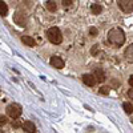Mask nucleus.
Masks as SVG:
<instances>
[{
	"label": "nucleus",
	"mask_w": 133,
	"mask_h": 133,
	"mask_svg": "<svg viewBox=\"0 0 133 133\" xmlns=\"http://www.w3.org/2000/svg\"><path fill=\"white\" fill-rule=\"evenodd\" d=\"M108 40H109V43H112L113 45L120 47L125 43V33L120 28H112L108 32Z\"/></svg>",
	"instance_id": "f257e3e1"
},
{
	"label": "nucleus",
	"mask_w": 133,
	"mask_h": 133,
	"mask_svg": "<svg viewBox=\"0 0 133 133\" xmlns=\"http://www.w3.org/2000/svg\"><path fill=\"white\" fill-rule=\"evenodd\" d=\"M47 37L52 44H60L63 41V35H61L60 29L56 27H52L47 31Z\"/></svg>",
	"instance_id": "f03ea898"
},
{
	"label": "nucleus",
	"mask_w": 133,
	"mask_h": 133,
	"mask_svg": "<svg viewBox=\"0 0 133 133\" xmlns=\"http://www.w3.org/2000/svg\"><path fill=\"white\" fill-rule=\"evenodd\" d=\"M7 115L11 117V118H14L16 120L17 117H20L21 115V107L19 104H11L7 107Z\"/></svg>",
	"instance_id": "7ed1b4c3"
},
{
	"label": "nucleus",
	"mask_w": 133,
	"mask_h": 133,
	"mask_svg": "<svg viewBox=\"0 0 133 133\" xmlns=\"http://www.w3.org/2000/svg\"><path fill=\"white\" fill-rule=\"evenodd\" d=\"M118 7L125 14H132L133 11V0H118Z\"/></svg>",
	"instance_id": "20e7f679"
},
{
	"label": "nucleus",
	"mask_w": 133,
	"mask_h": 133,
	"mask_svg": "<svg viewBox=\"0 0 133 133\" xmlns=\"http://www.w3.org/2000/svg\"><path fill=\"white\" fill-rule=\"evenodd\" d=\"M14 21H15L17 25H20V27H25L27 25V17H25L24 14H21V12H16L15 14Z\"/></svg>",
	"instance_id": "39448f33"
},
{
	"label": "nucleus",
	"mask_w": 133,
	"mask_h": 133,
	"mask_svg": "<svg viewBox=\"0 0 133 133\" xmlns=\"http://www.w3.org/2000/svg\"><path fill=\"white\" fill-rule=\"evenodd\" d=\"M83 81H84V84H85V85H88V87H93V85L96 84V79H95V76H93V75H91V73H85V75L83 76Z\"/></svg>",
	"instance_id": "423d86ee"
},
{
	"label": "nucleus",
	"mask_w": 133,
	"mask_h": 133,
	"mask_svg": "<svg viewBox=\"0 0 133 133\" xmlns=\"http://www.w3.org/2000/svg\"><path fill=\"white\" fill-rule=\"evenodd\" d=\"M51 65L55 66V68H57V69H61V68H64V61L57 56H52L51 57Z\"/></svg>",
	"instance_id": "0eeeda50"
},
{
	"label": "nucleus",
	"mask_w": 133,
	"mask_h": 133,
	"mask_svg": "<svg viewBox=\"0 0 133 133\" xmlns=\"http://www.w3.org/2000/svg\"><path fill=\"white\" fill-rule=\"evenodd\" d=\"M21 127H23V129L27 133H33V132H35V124H33L32 121H24Z\"/></svg>",
	"instance_id": "6e6552de"
},
{
	"label": "nucleus",
	"mask_w": 133,
	"mask_h": 133,
	"mask_svg": "<svg viewBox=\"0 0 133 133\" xmlns=\"http://www.w3.org/2000/svg\"><path fill=\"white\" fill-rule=\"evenodd\" d=\"M95 79H96V81L98 80L100 83H103L104 80H105V73H104V71L101 69V68H97L96 71H95Z\"/></svg>",
	"instance_id": "1a4fd4ad"
},
{
	"label": "nucleus",
	"mask_w": 133,
	"mask_h": 133,
	"mask_svg": "<svg viewBox=\"0 0 133 133\" xmlns=\"http://www.w3.org/2000/svg\"><path fill=\"white\" fill-rule=\"evenodd\" d=\"M21 41L24 43V45H28V47H35L36 45L35 39L31 37V36H23V37H21Z\"/></svg>",
	"instance_id": "9d476101"
},
{
	"label": "nucleus",
	"mask_w": 133,
	"mask_h": 133,
	"mask_svg": "<svg viewBox=\"0 0 133 133\" xmlns=\"http://www.w3.org/2000/svg\"><path fill=\"white\" fill-rule=\"evenodd\" d=\"M45 7H47V9L49 11V12H55V11L57 9V5L53 0H48V2L45 3Z\"/></svg>",
	"instance_id": "9b49d317"
},
{
	"label": "nucleus",
	"mask_w": 133,
	"mask_h": 133,
	"mask_svg": "<svg viewBox=\"0 0 133 133\" xmlns=\"http://www.w3.org/2000/svg\"><path fill=\"white\" fill-rule=\"evenodd\" d=\"M7 12H8V7H7V4H5L4 2H2V0H0V15H2V16H5Z\"/></svg>",
	"instance_id": "f8f14e48"
},
{
	"label": "nucleus",
	"mask_w": 133,
	"mask_h": 133,
	"mask_svg": "<svg viewBox=\"0 0 133 133\" xmlns=\"http://www.w3.org/2000/svg\"><path fill=\"white\" fill-rule=\"evenodd\" d=\"M91 11H92V14L98 15V14L103 11V8H101V5H98V4H93V5L91 7Z\"/></svg>",
	"instance_id": "ddd939ff"
},
{
	"label": "nucleus",
	"mask_w": 133,
	"mask_h": 133,
	"mask_svg": "<svg viewBox=\"0 0 133 133\" xmlns=\"http://www.w3.org/2000/svg\"><path fill=\"white\" fill-rule=\"evenodd\" d=\"M124 109H125V112L127 113H132L133 112V105H132V103H124Z\"/></svg>",
	"instance_id": "4468645a"
},
{
	"label": "nucleus",
	"mask_w": 133,
	"mask_h": 133,
	"mask_svg": "<svg viewBox=\"0 0 133 133\" xmlns=\"http://www.w3.org/2000/svg\"><path fill=\"white\" fill-rule=\"evenodd\" d=\"M98 92L101 93V95H109V87H103V88H100Z\"/></svg>",
	"instance_id": "2eb2a0df"
},
{
	"label": "nucleus",
	"mask_w": 133,
	"mask_h": 133,
	"mask_svg": "<svg viewBox=\"0 0 133 133\" xmlns=\"http://www.w3.org/2000/svg\"><path fill=\"white\" fill-rule=\"evenodd\" d=\"M97 33H98V31H97L95 27H91V28H89V35H91V36H96Z\"/></svg>",
	"instance_id": "dca6fc26"
},
{
	"label": "nucleus",
	"mask_w": 133,
	"mask_h": 133,
	"mask_svg": "<svg viewBox=\"0 0 133 133\" xmlns=\"http://www.w3.org/2000/svg\"><path fill=\"white\" fill-rule=\"evenodd\" d=\"M7 124V117L3 116V115H0V127L2 125H5Z\"/></svg>",
	"instance_id": "f3484780"
},
{
	"label": "nucleus",
	"mask_w": 133,
	"mask_h": 133,
	"mask_svg": "<svg viewBox=\"0 0 133 133\" xmlns=\"http://www.w3.org/2000/svg\"><path fill=\"white\" fill-rule=\"evenodd\" d=\"M73 3V0H63V5L64 7H71Z\"/></svg>",
	"instance_id": "a211bd4d"
},
{
	"label": "nucleus",
	"mask_w": 133,
	"mask_h": 133,
	"mask_svg": "<svg viewBox=\"0 0 133 133\" xmlns=\"http://www.w3.org/2000/svg\"><path fill=\"white\" fill-rule=\"evenodd\" d=\"M129 84H130V88H133V76H130V79H129Z\"/></svg>",
	"instance_id": "6ab92c4d"
},
{
	"label": "nucleus",
	"mask_w": 133,
	"mask_h": 133,
	"mask_svg": "<svg viewBox=\"0 0 133 133\" xmlns=\"http://www.w3.org/2000/svg\"><path fill=\"white\" fill-rule=\"evenodd\" d=\"M12 125H14V127H15V128H17V127H19V123H17V121H15V123H14V124H12Z\"/></svg>",
	"instance_id": "aec40b11"
},
{
	"label": "nucleus",
	"mask_w": 133,
	"mask_h": 133,
	"mask_svg": "<svg viewBox=\"0 0 133 133\" xmlns=\"http://www.w3.org/2000/svg\"><path fill=\"white\" fill-rule=\"evenodd\" d=\"M0 133H3V132H2V130H0Z\"/></svg>",
	"instance_id": "412c9836"
}]
</instances>
